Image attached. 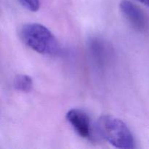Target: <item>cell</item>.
<instances>
[{"label": "cell", "instance_id": "obj_1", "mask_svg": "<svg viewBox=\"0 0 149 149\" xmlns=\"http://www.w3.org/2000/svg\"><path fill=\"white\" fill-rule=\"evenodd\" d=\"M20 36L26 46L42 55H55L60 50L59 43L55 36L43 25H24L20 29Z\"/></svg>", "mask_w": 149, "mask_h": 149}, {"label": "cell", "instance_id": "obj_2", "mask_svg": "<svg viewBox=\"0 0 149 149\" xmlns=\"http://www.w3.org/2000/svg\"><path fill=\"white\" fill-rule=\"evenodd\" d=\"M97 128L100 135L116 148H135V138L132 132L121 119L110 115H104L97 121Z\"/></svg>", "mask_w": 149, "mask_h": 149}, {"label": "cell", "instance_id": "obj_3", "mask_svg": "<svg viewBox=\"0 0 149 149\" xmlns=\"http://www.w3.org/2000/svg\"><path fill=\"white\" fill-rule=\"evenodd\" d=\"M65 117L68 123L80 137L84 139H91V121L86 112L80 109H71L68 111Z\"/></svg>", "mask_w": 149, "mask_h": 149}, {"label": "cell", "instance_id": "obj_4", "mask_svg": "<svg viewBox=\"0 0 149 149\" xmlns=\"http://www.w3.org/2000/svg\"><path fill=\"white\" fill-rule=\"evenodd\" d=\"M119 7L124 17L136 30L139 31L146 30L148 20L141 8L129 0H122Z\"/></svg>", "mask_w": 149, "mask_h": 149}, {"label": "cell", "instance_id": "obj_5", "mask_svg": "<svg viewBox=\"0 0 149 149\" xmlns=\"http://www.w3.org/2000/svg\"><path fill=\"white\" fill-rule=\"evenodd\" d=\"M88 47L93 61L100 66L106 65L110 60L111 49L109 44L101 38L97 36L91 38L89 40Z\"/></svg>", "mask_w": 149, "mask_h": 149}, {"label": "cell", "instance_id": "obj_6", "mask_svg": "<svg viewBox=\"0 0 149 149\" xmlns=\"http://www.w3.org/2000/svg\"><path fill=\"white\" fill-rule=\"evenodd\" d=\"M33 80L31 77L25 74H20L15 78L14 87L22 93H29L33 89Z\"/></svg>", "mask_w": 149, "mask_h": 149}, {"label": "cell", "instance_id": "obj_7", "mask_svg": "<svg viewBox=\"0 0 149 149\" xmlns=\"http://www.w3.org/2000/svg\"><path fill=\"white\" fill-rule=\"evenodd\" d=\"M20 4L28 10L36 12L40 7L39 0H17Z\"/></svg>", "mask_w": 149, "mask_h": 149}, {"label": "cell", "instance_id": "obj_8", "mask_svg": "<svg viewBox=\"0 0 149 149\" xmlns=\"http://www.w3.org/2000/svg\"><path fill=\"white\" fill-rule=\"evenodd\" d=\"M138 1H140L141 3L149 7V0H138Z\"/></svg>", "mask_w": 149, "mask_h": 149}]
</instances>
